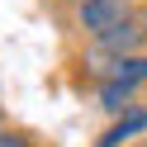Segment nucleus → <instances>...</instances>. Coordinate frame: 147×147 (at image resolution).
<instances>
[{
	"label": "nucleus",
	"instance_id": "1",
	"mask_svg": "<svg viewBox=\"0 0 147 147\" xmlns=\"http://www.w3.org/2000/svg\"><path fill=\"white\" fill-rule=\"evenodd\" d=\"M133 10H138V0H76V5H71V24H76L81 38L100 43L105 33H114Z\"/></svg>",
	"mask_w": 147,
	"mask_h": 147
},
{
	"label": "nucleus",
	"instance_id": "7",
	"mask_svg": "<svg viewBox=\"0 0 147 147\" xmlns=\"http://www.w3.org/2000/svg\"><path fill=\"white\" fill-rule=\"evenodd\" d=\"M0 128H5V105H0Z\"/></svg>",
	"mask_w": 147,
	"mask_h": 147
},
{
	"label": "nucleus",
	"instance_id": "9",
	"mask_svg": "<svg viewBox=\"0 0 147 147\" xmlns=\"http://www.w3.org/2000/svg\"><path fill=\"white\" fill-rule=\"evenodd\" d=\"M62 5H76V0H62Z\"/></svg>",
	"mask_w": 147,
	"mask_h": 147
},
{
	"label": "nucleus",
	"instance_id": "2",
	"mask_svg": "<svg viewBox=\"0 0 147 147\" xmlns=\"http://www.w3.org/2000/svg\"><path fill=\"white\" fill-rule=\"evenodd\" d=\"M86 76L95 81H119V86H147V52H133V57H105L100 48H86Z\"/></svg>",
	"mask_w": 147,
	"mask_h": 147
},
{
	"label": "nucleus",
	"instance_id": "4",
	"mask_svg": "<svg viewBox=\"0 0 147 147\" xmlns=\"http://www.w3.org/2000/svg\"><path fill=\"white\" fill-rule=\"evenodd\" d=\"M142 138H147V109L138 105V109H128L123 119H114V123L95 138V147H133V142H142Z\"/></svg>",
	"mask_w": 147,
	"mask_h": 147
},
{
	"label": "nucleus",
	"instance_id": "8",
	"mask_svg": "<svg viewBox=\"0 0 147 147\" xmlns=\"http://www.w3.org/2000/svg\"><path fill=\"white\" fill-rule=\"evenodd\" d=\"M133 147H147V138H142V142H133Z\"/></svg>",
	"mask_w": 147,
	"mask_h": 147
},
{
	"label": "nucleus",
	"instance_id": "5",
	"mask_svg": "<svg viewBox=\"0 0 147 147\" xmlns=\"http://www.w3.org/2000/svg\"><path fill=\"white\" fill-rule=\"evenodd\" d=\"M95 100H100V109H105L109 119H123L128 109H138V90L133 86H119V81H100Z\"/></svg>",
	"mask_w": 147,
	"mask_h": 147
},
{
	"label": "nucleus",
	"instance_id": "6",
	"mask_svg": "<svg viewBox=\"0 0 147 147\" xmlns=\"http://www.w3.org/2000/svg\"><path fill=\"white\" fill-rule=\"evenodd\" d=\"M0 147H38V133H33V128L5 123V128H0Z\"/></svg>",
	"mask_w": 147,
	"mask_h": 147
},
{
	"label": "nucleus",
	"instance_id": "3",
	"mask_svg": "<svg viewBox=\"0 0 147 147\" xmlns=\"http://www.w3.org/2000/svg\"><path fill=\"white\" fill-rule=\"evenodd\" d=\"M90 48H100L105 57H133V52H147V10H133L114 33H105V38L90 43Z\"/></svg>",
	"mask_w": 147,
	"mask_h": 147
}]
</instances>
